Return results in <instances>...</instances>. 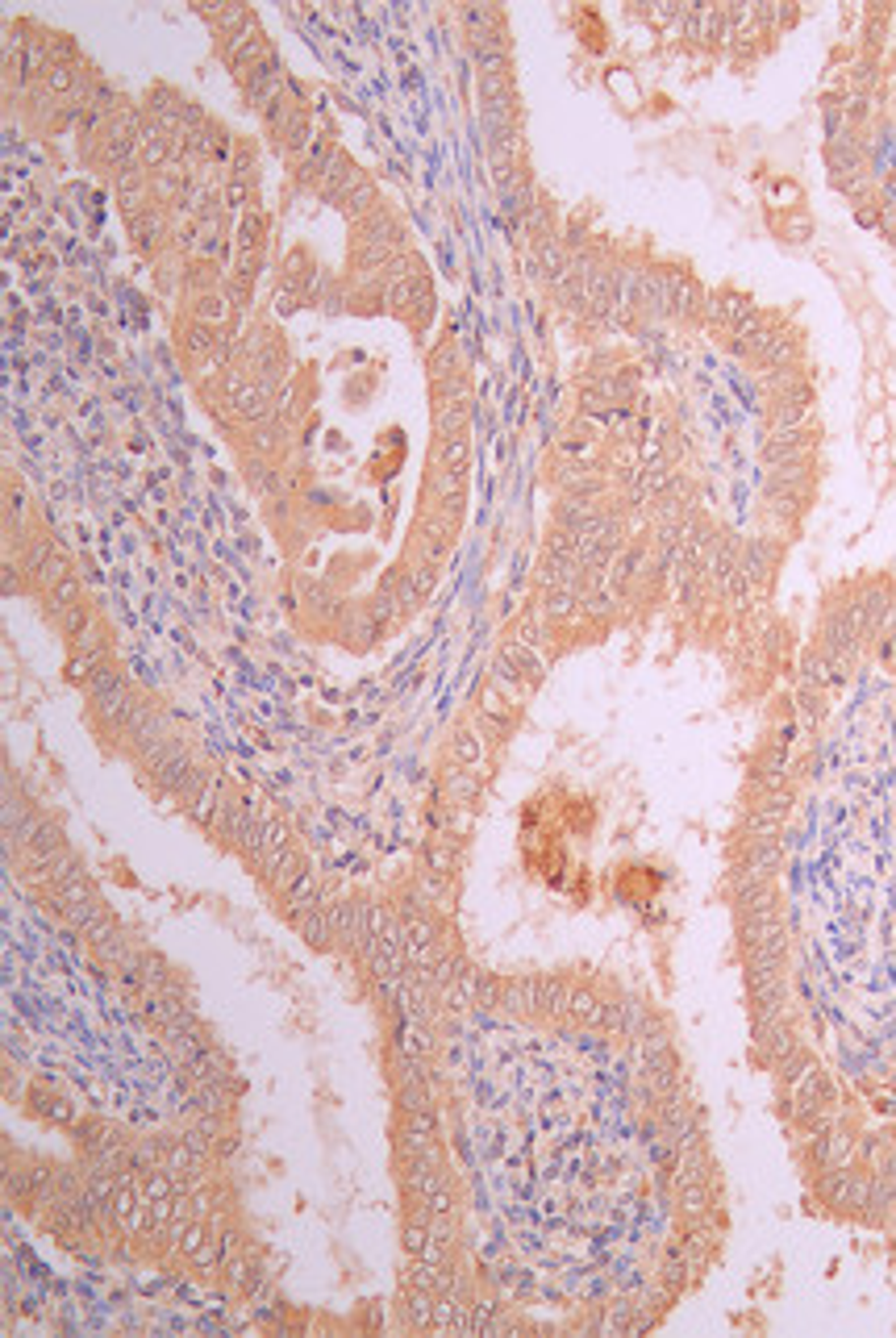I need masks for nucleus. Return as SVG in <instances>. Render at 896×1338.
Segmentation results:
<instances>
[{"mask_svg":"<svg viewBox=\"0 0 896 1338\" xmlns=\"http://www.w3.org/2000/svg\"><path fill=\"white\" fill-rule=\"evenodd\" d=\"M405 901L329 950L372 997L392 1101L405 1330L642 1334L726 1239L705 1109L667 1013L596 976H501Z\"/></svg>","mask_w":896,"mask_h":1338,"instance_id":"1","label":"nucleus"},{"mask_svg":"<svg viewBox=\"0 0 896 1338\" xmlns=\"http://www.w3.org/2000/svg\"><path fill=\"white\" fill-rule=\"evenodd\" d=\"M5 830L76 926L63 972L9 946L5 1105L30 1151L5 1155L13 1213L55 1247L221 1301L268 1293L238 1181V1084L188 980L143 946L9 792Z\"/></svg>","mask_w":896,"mask_h":1338,"instance_id":"2","label":"nucleus"},{"mask_svg":"<svg viewBox=\"0 0 896 1338\" xmlns=\"http://www.w3.org/2000/svg\"><path fill=\"white\" fill-rule=\"evenodd\" d=\"M225 317H230V305H225V301H221V296H213V292H205V296H201V301H197V322H205V326H221V322H225Z\"/></svg>","mask_w":896,"mask_h":1338,"instance_id":"3","label":"nucleus"}]
</instances>
